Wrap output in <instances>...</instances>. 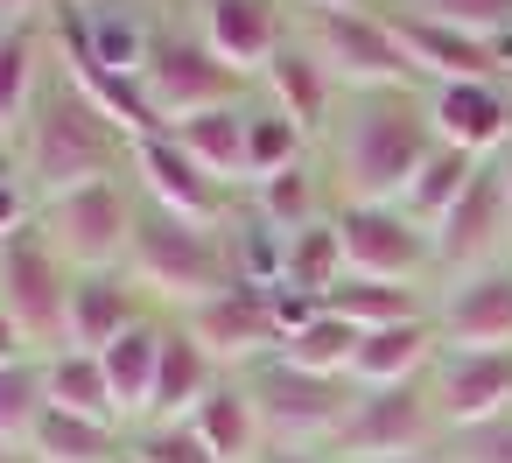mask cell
Masks as SVG:
<instances>
[{"instance_id": "6da1fadb", "label": "cell", "mask_w": 512, "mask_h": 463, "mask_svg": "<svg viewBox=\"0 0 512 463\" xmlns=\"http://www.w3.org/2000/svg\"><path fill=\"white\" fill-rule=\"evenodd\" d=\"M435 155L428 92H351L323 134L330 190L337 204H400L414 169Z\"/></svg>"}, {"instance_id": "7a4b0ae2", "label": "cell", "mask_w": 512, "mask_h": 463, "mask_svg": "<svg viewBox=\"0 0 512 463\" xmlns=\"http://www.w3.org/2000/svg\"><path fill=\"white\" fill-rule=\"evenodd\" d=\"M15 155H22V176L29 190L50 204L64 190H85V183H106V176H127V155L134 141L78 92V78L64 64H50L43 78V99L29 113V127L15 134Z\"/></svg>"}, {"instance_id": "3957f363", "label": "cell", "mask_w": 512, "mask_h": 463, "mask_svg": "<svg viewBox=\"0 0 512 463\" xmlns=\"http://www.w3.org/2000/svg\"><path fill=\"white\" fill-rule=\"evenodd\" d=\"M127 281H134L162 316L204 309L211 295H225V288L239 281V274H232L225 225H197V218H176V211L141 204L134 246H127Z\"/></svg>"}, {"instance_id": "277c9868", "label": "cell", "mask_w": 512, "mask_h": 463, "mask_svg": "<svg viewBox=\"0 0 512 463\" xmlns=\"http://www.w3.org/2000/svg\"><path fill=\"white\" fill-rule=\"evenodd\" d=\"M141 85H148V106L162 127L190 120V113H211V106H239L253 99V85L197 36L190 8L169 0L162 22H155V43H148V64H141Z\"/></svg>"}, {"instance_id": "5b68a950", "label": "cell", "mask_w": 512, "mask_h": 463, "mask_svg": "<svg viewBox=\"0 0 512 463\" xmlns=\"http://www.w3.org/2000/svg\"><path fill=\"white\" fill-rule=\"evenodd\" d=\"M295 36L323 57V71L337 78V92H428L393 36V22L379 15V0L372 8H316V15H295Z\"/></svg>"}, {"instance_id": "8992f818", "label": "cell", "mask_w": 512, "mask_h": 463, "mask_svg": "<svg viewBox=\"0 0 512 463\" xmlns=\"http://www.w3.org/2000/svg\"><path fill=\"white\" fill-rule=\"evenodd\" d=\"M134 218H141L134 176H106V183H85V190L50 197L43 218H36V232L57 246V260L71 274H120L127 267V246H134Z\"/></svg>"}, {"instance_id": "52a82bcc", "label": "cell", "mask_w": 512, "mask_h": 463, "mask_svg": "<svg viewBox=\"0 0 512 463\" xmlns=\"http://www.w3.org/2000/svg\"><path fill=\"white\" fill-rule=\"evenodd\" d=\"M253 407H260V428H267V449H337L344 421H351V400L358 386L351 379H323V372H302L288 358H267L253 372H239Z\"/></svg>"}, {"instance_id": "ba28073f", "label": "cell", "mask_w": 512, "mask_h": 463, "mask_svg": "<svg viewBox=\"0 0 512 463\" xmlns=\"http://www.w3.org/2000/svg\"><path fill=\"white\" fill-rule=\"evenodd\" d=\"M442 414H435V393L428 379H407V386H358L351 400V421L330 449V463H400V456H428L442 449Z\"/></svg>"}, {"instance_id": "9c48e42d", "label": "cell", "mask_w": 512, "mask_h": 463, "mask_svg": "<svg viewBox=\"0 0 512 463\" xmlns=\"http://www.w3.org/2000/svg\"><path fill=\"white\" fill-rule=\"evenodd\" d=\"M71 267L57 260V246L43 232H22L0 246V316H8L36 358H57L64 351V316H71Z\"/></svg>"}, {"instance_id": "30bf717a", "label": "cell", "mask_w": 512, "mask_h": 463, "mask_svg": "<svg viewBox=\"0 0 512 463\" xmlns=\"http://www.w3.org/2000/svg\"><path fill=\"white\" fill-rule=\"evenodd\" d=\"M330 225H337V246H344V274L435 288V239L400 204H337Z\"/></svg>"}, {"instance_id": "8fae6325", "label": "cell", "mask_w": 512, "mask_h": 463, "mask_svg": "<svg viewBox=\"0 0 512 463\" xmlns=\"http://www.w3.org/2000/svg\"><path fill=\"white\" fill-rule=\"evenodd\" d=\"M428 239H435V281H456V274L512 260V197H505L498 162H484L470 176V190L442 211V225Z\"/></svg>"}, {"instance_id": "7c38bea8", "label": "cell", "mask_w": 512, "mask_h": 463, "mask_svg": "<svg viewBox=\"0 0 512 463\" xmlns=\"http://www.w3.org/2000/svg\"><path fill=\"white\" fill-rule=\"evenodd\" d=\"M183 323H190V337L211 351V365L232 372V379L253 372V365H267V358H281V344H288L281 309H274V288H253V281H232L225 295H211V302L190 309Z\"/></svg>"}, {"instance_id": "4fadbf2b", "label": "cell", "mask_w": 512, "mask_h": 463, "mask_svg": "<svg viewBox=\"0 0 512 463\" xmlns=\"http://www.w3.org/2000/svg\"><path fill=\"white\" fill-rule=\"evenodd\" d=\"M127 176H134L141 204H155V211H176V218H197V225H225V218L239 211V190L211 183V176H204V169H197V162L176 148V134H169V127L134 141V155H127Z\"/></svg>"}, {"instance_id": "5bb4252c", "label": "cell", "mask_w": 512, "mask_h": 463, "mask_svg": "<svg viewBox=\"0 0 512 463\" xmlns=\"http://www.w3.org/2000/svg\"><path fill=\"white\" fill-rule=\"evenodd\" d=\"M428 393L442 414V435H470L512 414V351H435Z\"/></svg>"}, {"instance_id": "9a60e30c", "label": "cell", "mask_w": 512, "mask_h": 463, "mask_svg": "<svg viewBox=\"0 0 512 463\" xmlns=\"http://www.w3.org/2000/svg\"><path fill=\"white\" fill-rule=\"evenodd\" d=\"M435 337L442 351H512V260L435 281Z\"/></svg>"}, {"instance_id": "2e32d148", "label": "cell", "mask_w": 512, "mask_h": 463, "mask_svg": "<svg viewBox=\"0 0 512 463\" xmlns=\"http://www.w3.org/2000/svg\"><path fill=\"white\" fill-rule=\"evenodd\" d=\"M190 8V22H197V36L253 85L260 71H267V57L295 36V8L288 0H183Z\"/></svg>"}, {"instance_id": "e0dca14e", "label": "cell", "mask_w": 512, "mask_h": 463, "mask_svg": "<svg viewBox=\"0 0 512 463\" xmlns=\"http://www.w3.org/2000/svg\"><path fill=\"white\" fill-rule=\"evenodd\" d=\"M428 120L442 148H463L477 162H498L512 148V85L505 78H463V85H428Z\"/></svg>"}, {"instance_id": "ac0fdd59", "label": "cell", "mask_w": 512, "mask_h": 463, "mask_svg": "<svg viewBox=\"0 0 512 463\" xmlns=\"http://www.w3.org/2000/svg\"><path fill=\"white\" fill-rule=\"evenodd\" d=\"M379 15L393 22V36H400V50H407V64H414L421 85L505 78V64H498L491 43H477V36H463V29H449V22H435V15H421V8H400V0H379Z\"/></svg>"}, {"instance_id": "d6986e66", "label": "cell", "mask_w": 512, "mask_h": 463, "mask_svg": "<svg viewBox=\"0 0 512 463\" xmlns=\"http://www.w3.org/2000/svg\"><path fill=\"white\" fill-rule=\"evenodd\" d=\"M253 92L274 106V113H288L316 148H323V134H330V120H337V106H344V92H337V78L323 71V57L302 43V36H288L274 57H267V71L253 78Z\"/></svg>"}, {"instance_id": "ffe728a7", "label": "cell", "mask_w": 512, "mask_h": 463, "mask_svg": "<svg viewBox=\"0 0 512 463\" xmlns=\"http://www.w3.org/2000/svg\"><path fill=\"white\" fill-rule=\"evenodd\" d=\"M148 316H162V309L127 281V267L120 274H78L71 281V316H64V351H106L127 330H141Z\"/></svg>"}, {"instance_id": "44dd1931", "label": "cell", "mask_w": 512, "mask_h": 463, "mask_svg": "<svg viewBox=\"0 0 512 463\" xmlns=\"http://www.w3.org/2000/svg\"><path fill=\"white\" fill-rule=\"evenodd\" d=\"M50 64H57V15H50V22H15V29H0V134H8V141L29 127Z\"/></svg>"}, {"instance_id": "7402d4cb", "label": "cell", "mask_w": 512, "mask_h": 463, "mask_svg": "<svg viewBox=\"0 0 512 463\" xmlns=\"http://www.w3.org/2000/svg\"><path fill=\"white\" fill-rule=\"evenodd\" d=\"M225 372L211 365V351L190 337L183 316H162V358H155V393H148V421H190L197 400L218 386Z\"/></svg>"}, {"instance_id": "603a6c76", "label": "cell", "mask_w": 512, "mask_h": 463, "mask_svg": "<svg viewBox=\"0 0 512 463\" xmlns=\"http://www.w3.org/2000/svg\"><path fill=\"white\" fill-rule=\"evenodd\" d=\"M239 204H246V211H260V218H267V225H281V232H309V225H323V218L337 211V190H330V162H323V148H316V155H302L295 169L267 176V183H246V190H239Z\"/></svg>"}, {"instance_id": "cb8c5ba5", "label": "cell", "mask_w": 512, "mask_h": 463, "mask_svg": "<svg viewBox=\"0 0 512 463\" xmlns=\"http://www.w3.org/2000/svg\"><path fill=\"white\" fill-rule=\"evenodd\" d=\"M190 435L211 449V463H260L267 456V428H260V407H253V393H246V379H218L204 400H197V414H190Z\"/></svg>"}, {"instance_id": "d4e9b609", "label": "cell", "mask_w": 512, "mask_h": 463, "mask_svg": "<svg viewBox=\"0 0 512 463\" xmlns=\"http://www.w3.org/2000/svg\"><path fill=\"white\" fill-rule=\"evenodd\" d=\"M435 351H442L435 316L393 323V330H365L358 337V358H351V386H407V379H428Z\"/></svg>"}, {"instance_id": "484cf974", "label": "cell", "mask_w": 512, "mask_h": 463, "mask_svg": "<svg viewBox=\"0 0 512 463\" xmlns=\"http://www.w3.org/2000/svg\"><path fill=\"white\" fill-rule=\"evenodd\" d=\"M323 309L344 316L351 330H393V323L435 316V288H421V281H365V274H344V281L323 295Z\"/></svg>"}, {"instance_id": "4316f807", "label": "cell", "mask_w": 512, "mask_h": 463, "mask_svg": "<svg viewBox=\"0 0 512 463\" xmlns=\"http://www.w3.org/2000/svg\"><path fill=\"white\" fill-rule=\"evenodd\" d=\"M169 134H176V148H183V155H190L211 183L246 190V99H239V106L190 113V120H176Z\"/></svg>"}, {"instance_id": "83f0119b", "label": "cell", "mask_w": 512, "mask_h": 463, "mask_svg": "<svg viewBox=\"0 0 512 463\" xmlns=\"http://www.w3.org/2000/svg\"><path fill=\"white\" fill-rule=\"evenodd\" d=\"M127 456V428L113 421H85V414H64V407H43L22 463H120Z\"/></svg>"}, {"instance_id": "f1b7e54d", "label": "cell", "mask_w": 512, "mask_h": 463, "mask_svg": "<svg viewBox=\"0 0 512 463\" xmlns=\"http://www.w3.org/2000/svg\"><path fill=\"white\" fill-rule=\"evenodd\" d=\"M155 358H162V316H148L141 330H127L120 344H106V351H99V365H106V386H113V400H120L127 428H141V421H148Z\"/></svg>"}, {"instance_id": "f546056e", "label": "cell", "mask_w": 512, "mask_h": 463, "mask_svg": "<svg viewBox=\"0 0 512 463\" xmlns=\"http://www.w3.org/2000/svg\"><path fill=\"white\" fill-rule=\"evenodd\" d=\"M43 393H50V407H64V414L127 428V414H120V400H113V386H106L99 351H57V358H43Z\"/></svg>"}, {"instance_id": "4dcf8cb0", "label": "cell", "mask_w": 512, "mask_h": 463, "mask_svg": "<svg viewBox=\"0 0 512 463\" xmlns=\"http://www.w3.org/2000/svg\"><path fill=\"white\" fill-rule=\"evenodd\" d=\"M302 155H316V141H309L288 113H274V106L253 92V99H246V183H267V176L295 169Z\"/></svg>"}, {"instance_id": "1f68e13d", "label": "cell", "mask_w": 512, "mask_h": 463, "mask_svg": "<svg viewBox=\"0 0 512 463\" xmlns=\"http://www.w3.org/2000/svg\"><path fill=\"white\" fill-rule=\"evenodd\" d=\"M477 169H484L477 155H463V148H442V141H435V155H428V162L414 169V183L400 190V211H407L414 225H428V232H435V225H442V211L470 190V176H477Z\"/></svg>"}, {"instance_id": "d6a6232c", "label": "cell", "mask_w": 512, "mask_h": 463, "mask_svg": "<svg viewBox=\"0 0 512 463\" xmlns=\"http://www.w3.org/2000/svg\"><path fill=\"white\" fill-rule=\"evenodd\" d=\"M225 246H232V274L239 281H253V288H281V274H288V232L281 225H267L260 211H232L225 218Z\"/></svg>"}, {"instance_id": "836d02e7", "label": "cell", "mask_w": 512, "mask_h": 463, "mask_svg": "<svg viewBox=\"0 0 512 463\" xmlns=\"http://www.w3.org/2000/svg\"><path fill=\"white\" fill-rule=\"evenodd\" d=\"M358 337L365 330H351L344 316H330V309H316L288 344H281V358L288 365H302V372H323V379H351V358H358Z\"/></svg>"}, {"instance_id": "e575fe53", "label": "cell", "mask_w": 512, "mask_h": 463, "mask_svg": "<svg viewBox=\"0 0 512 463\" xmlns=\"http://www.w3.org/2000/svg\"><path fill=\"white\" fill-rule=\"evenodd\" d=\"M344 281V246H337V225L323 218V225H309V232H288V274H281V288H295V295H330Z\"/></svg>"}, {"instance_id": "d590c367", "label": "cell", "mask_w": 512, "mask_h": 463, "mask_svg": "<svg viewBox=\"0 0 512 463\" xmlns=\"http://www.w3.org/2000/svg\"><path fill=\"white\" fill-rule=\"evenodd\" d=\"M43 407H50V393H43V358H29V365H0V449H8V456L29 449Z\"/></svg>"}, {"instance_id": "8d00e7d4", "label": "cell", "mask_w": 512, "mask_h": 463, "mask_svg": "<svg viewBox=\"0 0 512 463\" xmlns=\"http://www.w3.org/2000/svg\"><path fill=\"white\" fill-rule=\"evenodd\" d=\"M400 8H421V15H435V22H449V29L491 43V50L512 43V0H400Z\"/></svg>"}, {"instance_id": "74e56055", "label": "cell", "mask_w": 512, "mask_h": 463, "mask_svg": "<svg viewBox=\"0 0 512 463\" xmlns=\"http://www.w3.org/2000/svg\"><path fill=\"white\" fill-rule=\"evenodd\" d=\"M127 456L134 463H211V449L190 435V421H141V428H127Z\"/></svg>"}, {"instance_id": "f35d334b", "label": "cell", "mask_w": 512, "mask_h": 463, "mask_svg": "<svg viewBox=\"0 0 512 463\" xmlns=\"http://www.w3.org/2000/svg\"><path fill=\"white\" fill-rule=\"evenodd\" d=\"M456 463H512V414L491 421V428H470V435H449L442 442Z\"/></svg>"}, {"instance_id": "ab89813d", "label": "cell", "mask_w": 512, "mask_h": 463, "mask_svg": "<svg viewBox=\"0 0 512 463\" xmlns=\"http://www.w3.org/2000/svg\"><path fill=\"white\" fill-rule=\"evenodd\" d=\"M36 218H43V197L29 190V176H8V183H0V246L36 232Z\"/></svg>"}, {"instance_id": "60d3db41", "label": "cell", "mask_w": 512, "mask_h": 463, "mask_svg": "<svg viewBox=\"0 0 512 463\" xmlns=\"http://www.w3.org/2000/svg\"><path fill=\"white\" fill-rule=\"evenodd\" d=\"M29 358H36V344H29L8 316H0V365H29Z\"/></svg>"}, {"instance_id": "b9f144b4", "label": "cell", "mask_w": 512, "mask_h": 463, "mask_svg": "<svg viewBox=\"0 0 512 463\" xmlns=\"http://www.w3.org/2000/svg\"><path fill=\"white\" fill-rule=\"evenodd\" d=\"M260 463H330V456L323 449H267Z\"/></svg>"}, {"instance_id": "7bdbcfd3", "label": "cell", "mask_w": 512, "mask_h": 463, "mask_svg": "<svg viewBox=\"0 0 512 463\" xmlns=\"http://www.w3.org/2000/svg\"><path fill=\"white\" fill-rule=\"evenodd\" d=\"M295 15H316V8H372V0H288Z\"/></svg>"}, {"instance_id": "ee69618b", "label": "cell", "mask_w": 512, "mask_h": 463, "mask_svg": "<svg viewBox=\"0 0 512 463\" xmlns=\"http://www.w3.org/2000/svg\"><path fill=\"white\" fill-rule=\"evenodd\" d=\"M8 176H22V155H15V141H8V134H0V183H8Z\"/></svg>"}, {"instance_id": "f6af8a7d", "label": "cell", "mask_w": 512, "mask_h": 463, "mask_svg": "<svg viewBox=\"0 0 512 463\" xmlns=\"http://www.w3.org/2000/svg\"><path fill=\"white\" fill-rule=\"evenodd\" d=\"M400 463H456L449 449H428V456H400Z\"/></svg>"}, {"instance_id": "bcb514c9", "label": "cell", "mask_w": 512, "mask_h": 463, "mask_svg": "<svg viewBox=\"0 0 512 463\" xmlns=\"http://www.w3.org/2000/svg\"><path fill=\"white\" fill-rule=\"evenodd\" d=\"M498 176H505V197H512V148L498 155Z\"/></svg>"}, {"instance_id": "7dc6e473", "label": "cell", "mask_w": 512, "mask_h": 463, "mask_svg": "<svg viewBox=\"0 0 512 463\" xmlns=\"http://www.w3.org/2000/svg\"><path fill=\"white\" fill-rule=\"evenodd\" d=\"M64 8H92V0H64Z\"/></svg>"}, {"instance_id": "c3c4849f", "label": "cell", "mask_w": 512, "mask_h": 463, "mask_svg": "<svg viewBox=\"0 0 512 463\" xmlns=\"http://www.w3.org/2000/svg\"><path fill=\"white\" fill-rule=\"evenodd\" d=\"M0 463H22V456H8V449H0Z\"/></svg>"}, {"instance_id": "681fc988", "label": "cell", "mask_w": 512, "mask_h": 463, "mask_svg": "<svg viewBox=\"0 0 512 463\" xmlns=\"http://www.w3.org/2000/svg\"><path fill=\"white\" fill-rule=\"evenodd\" d=\"M120 463H134V456H120Z\"/></svg>"}]
</instances>
